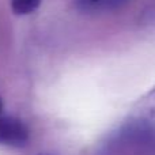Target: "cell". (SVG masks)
<instances>
[{
    "label": "cell",
    "mask_w": 155,
    "mask_h": 155,
    "mask_svg": "<svg viewBox=\"0 0 155 155\" xmlns=\"http://www.w3.org/2000/svg\"><path fill=\"white\" fill-rule=\"evenodd\" d=\"M127 123L155 137V86L137 99L127 118Z\"/></svg>",
    "instance_id": "2"
},
{
    "label": "cell",
    "mask_w": 155,
    "mask_h": 155,
    "mask_svg": "<svg viewBox=\"0 0 155 155\" xmlns=\"http://www.w3.org/2000/svg\"><path fill=\"white\" fill-rule=\"evenodd\" d=\"M2 109H3V104H2V98H0V113H2Z\"/></svg>",
    "instance_id": "6"
},
{
    "label": "cell",
    "mask_w": 155,
    "mask_h": 155,
    "mask_svg": "<svg viewBox=\"0 0 155 155\" xmlns=\"http://www.w3.org/2000/svg\"><path fill=\"white\" fill-rule=\"evenodd\" d=\"M41 0H11V7L16 15H27L40 7Z\"/></svg>",
    "instance_id": "5"
},
{
    "label": "cell",
    "mask_w": 155,
    "mask_h": 155,
    "mask_svg": "<svg viewBox=\"0 0 155 155\" xmlns=\"http://www.w3.org/2000/svg\"><path fill=\"white\" fill-rule=\"evenodd\" d=\"M29 128L22 120L0 113V144L22 148L29 143Z\"/></svg>",
    "instance_id": "3"
},
{
    "label": "cell",
    "mask_w": 155,
    "mask_h": 155,
    "mask_svg": "<svg viewBox=\"0 0 155 155\" xmlns=\"http://www.w3.org/2000/svg\"><path fill=\"white\" fill-rule=\"evenodd\" d=\"M75 7L82 12H99V11L117 10L127 0H74Z\"/></svg>",
    "instance_id": "4"
},
{
    "label": "cell",
    "mask_w": 155,
    "mask_h": 155,
    "mask_svg": "<svg viewBox=\"0 0 155 155\" xmlns=\"http://www.w3.org/2000/svg\"><path fill=\"white\" fill-rule=\"evenodd\" d=\"M40 155H51V154H40Z\"/></svg>",
    "instance_id": "7"
},
{
    "label": "cell",
    "mask_w": 155,
    "mask_h": 155,
    "mask_svg": "<svg viewBox=\"0 0 155 155\" xmlns=\"http://www.w3.org/2000/svg\"><path fill=\"white\" fill-rule=\"evenodd\" d=\"M94 155H155V137L125 121L99 143Z\"/></svg>",
    "instance_id": "1"
}]
</instances>
